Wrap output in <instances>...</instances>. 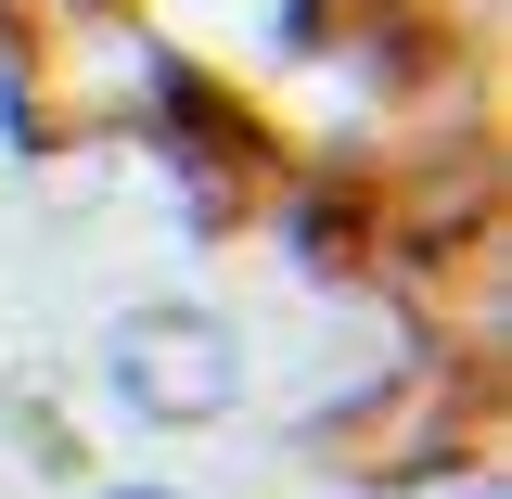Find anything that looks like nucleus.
<instances>
[{
  "label": "nucleus",
  "mask_w": 512,
  "mask_h": 499,
  "mask_svg": "<svg viewBox=\"0 0 512 499\" xmlns=\"http://www.w3.org/2000/svg\"><path fill=\"white\" fill-rule=\"evenodd\" d=\"M103 384H116L128 423L192 436V423H231L244 410V333L218 308H128L103 333Z\"/></svg>",
  "instance_id": "obj_1"
},
{
  "label": "nucleus",
  "mask_w": 512,
  "mask_h": 499,
  "mask_svg": "<svg viewBox=\"0 0 512 499\" xmlns=\"http://www.w3.org/2000/svg\"><path fill=\"white\" fill-rule=\"evenodd\" d=\"M423 499H500V487H487V474H461V487H423Z\"/></svg>",
  "instance_id": "obj_2"
},
{
  "label": "nucleus",
  "mask_w": 512,
  "mask_h": 499,
  "mask_svg": "<svg viewBox=\"0 0 512 499\" xmlns=\"http://www.w3.org/2000/svg\"><path fill=\"white\" fill-rule=\"evenodd\" d=\"M116 499H154V487H116Z\"/></svg>",
  "instance_id": "obj_3"
}]
</instances>
